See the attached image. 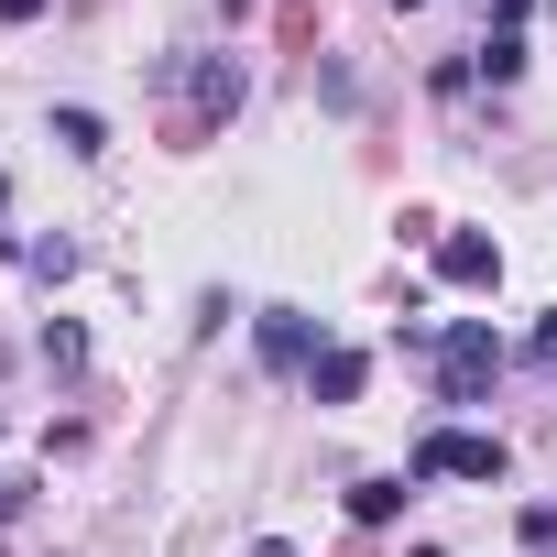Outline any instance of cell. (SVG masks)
<instances>
[{"mask_svg":"<svg viewBox=\"0 0 557 557\" xmlns=\"http://www.w3.org/2000/svg\"><path fill=\"white\" fill-rule=\"evenodd\" d=\"M503 470H513V448L481 437V426H426L405 448V481H503Z\"/></svg>","mask_w":557,"mask_h":557,"instance_id":"cell-1","label":"cell"},{"mask_svg":"<svg viewBox=\"0 0 557 557\" xmlns=\"http://www.w3.org/2000/svg\"><path fill=\"white\" fill-rule=\"evenodd\" d=\"M492 372H503V339H492V318H459V329L437 339V405H470Z\"/></svg>","mask_w":557,"mask_h":557,"instance_id":"cell-2","label":"cell"},{"mask_svg":"<svg viewBox=\"0 0 557 557\" xmlns=\"http://www.w3.org/2000/svg\"><path fill=\"white\" fill-rule=\"evenodd\" d=\"M318 318L307 307H262V372H318Z\"/></svg>","mask_w":557,"mask_h":557,"instance_id":"cell-3","label":"cell"},{"mask_svg":"<svg viewBox=\"0 0 557 557\" xmlns=\"http://www.w3.org/2000/svg\"><path fill=\"white\" fill-rule=\"evenodd\" d=\"M230 110H240V66H230V55H186V121L219 132Z\"/></svg>","mask_w":557,"mask_h":557,"instance_id":"cell-4","label":"cell"},{"mask_svg":"<svg viewBox=\"0 0 557 557\" xmlns=\"http://www.w3.org/2000/svg\"><path fill=\"white\" fill-rule=\"evenodd\" d=\"M437 273H448V285H503V240L448 230V240H437Z\"/></svg>","mask_w":557,"mask_h":557,"instance_id":"cell-5","label":"cell"},{"mask_svg":"<svg viewBox=\"0 0 557 557\" xmlns=\"http://www.w3.org/2000/svg\"><path fill=\"white\" fill-rule=\"evenodd\" d=\"M405 503H416V481H405V470H372V481H350V513H361V524H394Z\"/></svg>","mask_w":557,"mask_h":557,"instance_id":"cell-6","label":"cell"},{"mask_svg":"<svg viewBox=\"0 0 557 557\" xmlns=\"http://www.w3.org/2000/svg\"><path fill=\"white\" fill-rule=\"evenodd\" d=\"M361 372H372L361 350H318V372H307V394H318V405H350V394H361Z\"/></svg>","mask_w":557,"mask_h":557,"instance_id":"cell-7","label":"cell"},{"mask_svg":"<svg viewBox=\"0 0 557 557\" xmlns=\"http://www.w3.org/2000/svg\"><path fill=\"white\" fill-rule=\"evenodd\" d=\"M45 132H55V143H66L77 164H88V153H110V121H99V110H55Z\"/></svg>","mask_w":557,"mask_h":557,"instance_id":"cell-8","label":"cell"},{"mask_svg":"<svg viewBox=\"0 0 557 557\" xmlns=\"http://www.w3.org/2000/svg\"><path fill=\"white\" fill-rule=\"evenodd\" d=\"M34 350H45V372H88V329H77V318H45Z\"/></svg>","mask_w":557,"mask_h":557,"instance_id":"cell-9","label":"cell"},{"mask_svg":"<svg viewBox=\"0 0 557 557\" xmlns=\"http://www.w3.org/2000/svg\"><path fill=\"white\" fill-rule=\"evenodd\" d=\"M23 262L45 273V285H66V273H77V240H23Z\"/></svg>","mask_w":557,"mask_h":557,"instance_id":"cell-10","label":"cell"},{"mask_svg":"<svg viewBox=\"0 0 557 557\" xmlns=\"http://www.w3.org/2000/svg\"><path fill=\"white\" fill-rule=\"evenodd\" d=\"M481 77H492V88H513V77H524V45H513V34H492V45H481Z\"/></svg>","mask_w":557,"mask_h":557,"instance_id":"cell-11","label":"cell"},{"mask_svg":"<svg viewBox=\"0 0 557 557\" xmlns=\"http://www.w3.org/2000/svg\"><path fill=\"white\" fill-rule=\"evenodd\" d=\"M524 546H535V557L557 546V503H524Z\"/></svg>","mask_w":557,"mask_h":557,"instance_id":"cell-12","label":"cell"},{"mask_svg":"<svg viewBox=\"0 0 557 557\" xmlns=\"http://www.w3.org/2000/svg\"><path fill=\"white\" fill-rule=\"evenodd\" d=\"M12 513H34V481H0V524H12Z\"/></svg>","mask_w":557,"mask_h":557,"instance_id":"cell-13","label":"cell"},{"mask_svg":"<svg viewBox=\"0 0 557 557\" xmlns=\"http://www.w3.org/2000/svg\"><path fill=\"white\" fill-rule=\"evenodd\" d=\"M535 361H557V307H546V329H535Z\"/></svg>","mask_w":557,"mask_h":557,"instance_id":"cell-14","label":"cell"},{"mask_svg":"<svg viewBox=\"0 0 557 557\" xmlns=\"http://www.w3.org/2000/svg\"><path fill=\"white\" fill-rule=\"evenodd\" d=\"M0 12H12V23H45V0H0Z\"/></svg>","mask_w":557,"mask_h":557,"instance_id":"cell-15","label":"cell"},{"mask_svg":"<svg viewBox=\"0 0 557 557\" xmlns=\"http://www.w3.org/2000/svg\"><path fill=\"white\" fill-rule=\"evenodd\" d=\"M251 557H296V546H285V535H262V546H251Z\"/></svg>","mask_w":557,"mask_h":557,"instance_id":"cell-16","label":"cell"},{"mask_svg":"<svg viewBox=\"0 0 557 557\" xmlns=\"http://www.w3.org/2000/svg\"><path fill=\"white\" fill-rule=\"evenodd\" d=\"M405 557H448V546H405Z\"/></svg>","mask_w":557,"mask_h":557,"instance_id":"cell-17","label":"cell"},{"mask_svg":"<svg viewBox=\"0 0 557 557\" xmlns=\"http://www.w3.org/2000/svg\"><path fill=\"white\" fill-rule=\"evenodd\" d=\"M546 23H557V0H546Z\"/></svg>","mask_w":557,"mask_h":557,"instance_id":"cell-18","label":"cell"},{"mask_svg":"<svg viewBox=\"0 0 557 557\" xmlns=\"http://www.w3.org/2000/svg\"><path fill=\"white\" fill-rule=\"evenodd\" d=\"M0 197H12V186H0Z\"/></svg>","mask_w":557,"mask_h":557,"instance_id":"cell-19","label":"cell"},{"mask_svg":"<svg viewBox=\"0 0 557 557\" xmlns=\"http://www.w3.org/2000/svg\"><path fill=\"white\" fill-rule=\"evenodd\" d=\"M546 557H557V546H546Z\"/></svg>","mask_w":557,"mask_h":557,"instance_id":"cell-20","label":"cell"}]
</instances>
